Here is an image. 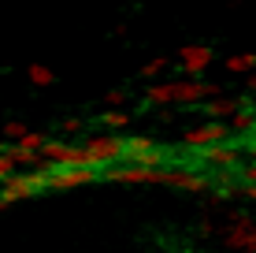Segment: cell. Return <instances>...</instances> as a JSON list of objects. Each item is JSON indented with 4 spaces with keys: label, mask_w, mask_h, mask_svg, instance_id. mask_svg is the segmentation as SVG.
I'll return each mask as SVG.
<instances>
[{
    "label": "cell",
    "mask_w": 256,
    "mask_h": 253,
    "mask_svg": "<svg viewBox=\"0 0 256 253\" xmlns=\"http://www.w3.org/2000/svg\"><path fill=\"white\" fill-rule=\"evenodd\" d=\"M122 164H134V168H171L174 153L167 149V145H160L156 138L148 134H130L122 138Z\"/></svg>",
    "instance_id": "1"
},
{
    "label": "cell",
    "mask_w": 256,
    "mask_h": 253,
    "mask_svg": "<svg viewBox=\"0 0 256 253\" xmlns=\"http://www.w3.org/2000/svg\"><path fill=\"white\" fill-rule=\"evenodd\" d=\"M82 153H86V168H93V171H104V168H112V164H122V138L119 134H93L90 142L82 145Z\"/></svg>",
    "instance_id": "2"
},
{
    "label": "cell",
    "mask_w": 256,
    "mask_h": 253,
    "mask_svg": "<svg viewBox=\"0 0 256 253\" xmlns=\"http://www.w3.org/2000/svg\"><path fill=\"white\" fill-rule=\"evenodd\" d=\"M223 142H230V123L204 119V123L182 130V149L186 153H204V149H212V145H223Z\"/></svg>",
    "instance_id": "3"
},
{
    "label": "cell",
    "mask_w": 256,
    "mask_h": 253,
    "mask_svg": "<svg viewBox=\"0 0 256 253\" xmlns=\"http://www.w3.org/2000/svg\"><path fill=\"white\" fill-rule=\"evenodd\" d=\"M41 190H45V168H34V171H26V175H12L0 186V208L22 201V197H34V194H41Z\"/></svg>",
    "instance_id": "4"
},
{
    "label": "cell",
    "mask_w": 256,
    "mask_h": 253,
    "mask_svg": "<svg viewBox=\"0 0 256 253\" xmlns=\"http://www.w3.org/2000/svg\"><path fill=\"white\" fill-rule=\"evenodd\" d=\"M100 179L93 168H45V190H78Z\"/></svg>",
    "instance_id": "5"
},
{
    "label": "cell",
    "mask_w": 256,
    "mask_h": 253,
    "mask_svg": "<svg viewBox=\"0 0 256 253\" xmlns=\"http://www.w3.org/2000/svg\"><path fill=\"white\" fill-rule=\"evenodd\" d=\"M193 168V164H190ZM197 168H216L219 175H230V171H238L242 168V156H238V145H230V142H223V145H212V149H204L200 153V160H197Z\"/></svg>",
    "instance_id": "6"
},
{
    "label": "cell",
    "mask_w": 256,
    "mask_h": 253,
    "mask_svg": "<svg viewBox=\"0 0 256 253\" xmlns=\"http://www.w3.org/2000/svg\"><path fill=\"white\" fill-rule=\"evenodd\" d=\"M212 60H216V49L212 45H182V52H178L182 75H186L190 82H200V75L212 67Z\"/></svg>",
    "instance_id": "7"
},
{
    "label": "cell",
    "mask_w": 256,
    "mask_h": 253,
    "mask_svg": "<svg viewBox=\"0 0 256 253\" xmlns=\"http://www.w3.org/2000/svg\"><path fill=\"white\" fill-rule=\"evenodd\" d=\"M204 97H219V86L216 82H190V78H178V82H171V101L174 104H200Z\"/></svg>",
    "instance_id": "8"
},
{
    "label": "cell",
    "mask_w": 256,
    "mask_h": 253,
    "mask_svg": "<svg viewBox=\"0 0 256 253\" xmlns=\"http://www.w3.org/2000/svg\"><path fill=\"white\" fill-rule=\"evenodd\" d=\"M171 186L186 190V194H204V190H208V175L197 171V168H174V182H171Z\"/></svg>",
    "instance_id": "9"
},
{
    "label": "cell",
    "mask_w": 256,
    "mask_h": 253,
    "mask_svg": "<svg viewBox=\"0 0 256 253\" xmlns=\"http://www.w3.org/2000/svg\"><path fill=\"white\" fill-rule=\"evenodd\" d=\"M252 127H256V108H252V101L249 97H238V112L230 116V134L238 130V134H252Z\"/></svg>",
    "instance_id": "10"
},
{
    "label": "cell",
    "mask_w": 256,
    "mask_h": 253,
    "mask_svg": "<svg viewBox=\"0 0 256 253\" xmlns=\"http://www.w3.org/2000/svg\"><path fill=\"white\" fill-rule=\"evenodd\" d=\"M204 112H208V119H216V123H230V116L238 112V97H212L208 104H204Z\"/></svg>",
    "instance_id": "11"
},
{
    "label": "cell",
    "mask_w": 256,
    "mask_h": 253,
    "mask_svg": "<svg viewBox=\"0 0 256 253\" xmlns=\"http://www.w3.org/2000/svg\"><path fill=\"white\" fill-rule=\"evenodd\" d=\"M8 156H12L15 164H26V168H45L41 164V153H34V149H26V145H8L4 149Z\"/></svg>",
    "instance_id": "12"
},
{
    "label": "cell",
    "mask_w": 256,
    "mask_h": 253,
    "mask_svg": "<svg viewBox=\"0 0 256 253\" xmlns=\"http://www.w3.org/2000/svg\"><path fill=\"white\" fill-rule=\"evenodd\" d=\"M223 67L234 71V75H252L256 71V52H238V56H230Z\"/></svg>",
    "instance_id": "13"
},
{
    "label": "cell",
    "mask_w": 256,
    "mask_h": 253,
    "mask_svg": "<svg viewBox=\"0 0 256 253\" xmlns=\"http://www.w3.org/2000/svg\"><path fill=\"white\" fill-rule=\"evenodd\" d=\"M145 101L156 104V108H164V104H171V82H152L145 90Z\"/></svg>",
    "instance_id": "14"
},
{
    "label": "cell",
    "mask_w": 256,
    "mask_h": 253,
    "mask_svg": "<svg viewBox=\"0 0 256 253\" xmlns=\"http://www.w3.org/2000/svg\"><path fill=\"white\" fill-rule=\"evenodd\" d=\"M100 127L108 130V134H112V130L130 127V112H122V108H119V112H112V108H108V112H100Z\"/></svg>",
    "instance_id": "15"
},
{
    "label": "cell",
    "mask_w": 256,
    "mask_h": 253,
    "mask_svg": "<svg viewBox=\"0 0 256 253\" xmlns=\"http://www.w3.org/2000/svg\"><path fill=\"white\" fill-rule=\"evenodd\" d=\"M167 71V56H152L148 60L145 67H141V78H148V82H156V78H160Z\"/></svg>",
    "instance_id": "16"
},
{
    "label": "cell",
    "mask_w": 256,
    "mask_h": 253,
    "mask_svg": "<svg viewBox=\"0 0 256 253\" xmlns=\"http://www.w3.org/2000/svg\"><path fill=\"white\" fill-rule=\"evenodd\" d=\"M26 130H30V127H26L22 119H8V123H4V138L15 145V142H22V138H26Z\"/></svg>",
    "instance_id": "17"
},
{
    "label": "cell",
    "mask_w": 256,
    "mask_h": 253,
    "mask_svg": "<svg viewBox=\"0 0 256 253\" xmlns=\"http://www.w3.org/2000/svg\"><path fill=\"white\" fill-rule=\"evenodd\" d=\"M45 142H48V138H45V130H26V138H22V142H15V145H26V149L41 153V149H45Z\"/></svg>",
    "instance_id": "18"
},
{
    "label": "cell",
    "mask_w": 256,
    "mask_h": 253,
    "mask_svg": "<svg viewBox=\"0 0 256 253\" xmlns=\"http://www.w3.org/2000/svg\"><path fill=\"white\" fill-rule=\"evenodd\" d=\"M30 82H34V86H52V82H56V71H48V67L34 64V67H30Z\"/></svg>",
    "instance_id": "19"
},
{
    "label": "cell",
    "mask_w": 256,
    "mask_h": 253,
    "mask_svg": "<svg viewBox=\"0 0 256 253\" xmlns=\"http://www.w3.org/2000/svg\"><path fill=\"white\" fill-rule=\"evenodd\" d=\"M12 175H15V160H12L8 153H0V186H4Z\"/></svg>",
    "instance_id": "20"
},
{
    "label": "cell",
    "mask_w": 256,
    "mask_h": 253,
    "mask_svg": "<svg viewBox=\"0 0 256 253\" xmlns=\"http://www.w3.org/2000/svg\"><path fill=\"white\" fill-rule=\"evenodd\" d=\"M104 104H108L112 112H119L122 104H126V93H122V90H112V93H104Z\"/></svg>",
    "instance_id": "21"
},
{
    "label": "cell",
    "mask_w": 256,
    "mask_h": 253,
    "mask_svg": "<svg viewBox=\"0 0 256 253\" xmlns=\"http://www.w3.org/2000/svg\"><path fill=\"white\" fill-rule=\"evenodd\" d=\"M238 175L245 179V186H252V182H256V160H249V164H242V168H238Z\"/></svg>",
    "instance_id": "22"
},
{
    "label": "cell",
    "mask_w": 256,
    "mask_h": 253,
    "mask_svg": "<svg viewBox=\"0 0 256 253\" xmlns=\"http://www.w3.org/2000/svg\"><path fill=\"white\" fill-rule=\"evenodd\" d=\"M234 194H238V186H230V182H219L216 186V201H230Z\"/></svg>",
    "instance_id": "23"
},
{
    "label": "cell",
    "mask_w": 256,
    "mask_h": 253,
    "mask_svg": "<svg viewBox=\"0 0 256 253\" xmlns=\"http://www.w3.org/2000/svg\"><path fill=\"white\" fill-rule=\"evenodd\" d=\"M86 123L78 116H70V119H64V123H60V130H64V134H78V130H82Z\"/></svg>",
    "instance_id": "24"
},
{
    "label": "cell",
    "mask_w": 256,
    "mask_h": 253,
    "mask_svg": "<svg viewBox=\"0 0 256 253\" xmlns=\"http://www.w3.org/2000/svg\"><path fill=\"white\" fill-rule=\"evenodd\" d=\"M238 194H242L245 201H252V205H256V182H252V186H242V190H238Z\"/></svg>",
    "instance_id": "25"
},
{
    "label": "cell",
    "mask_w": 256,
    "mask_h": 253,
    "mask_svg": "<svg viewBox=\"0 0 256 253\" xmlns=\"http://www.w3.org/2000/svg\"><path fill=\"white\" fill-rule=\"evenodd\" d=\"M249 93H252V97H256V71L249 75Z\"/></svg>",
    "instance_id": "26"
},
{
    "label": "cell",
    "mask_w": 256,
    "mask_h": 253,
    "mask_svg": "<svg viewBox=\"0 0 256 253\" xmlns=\"http://www.w3.org/2000/svg\"><path fill=\"white\" fill-rule=\"evenodd\" d=\"M4 149H8V145H4V142H0V153H4Z\"/></svg>",
    "instance_id": "27"
}]
</instances>
